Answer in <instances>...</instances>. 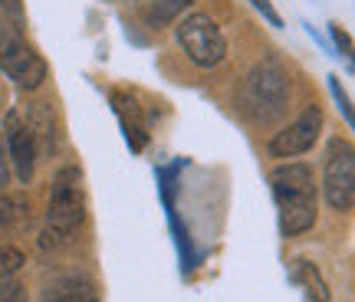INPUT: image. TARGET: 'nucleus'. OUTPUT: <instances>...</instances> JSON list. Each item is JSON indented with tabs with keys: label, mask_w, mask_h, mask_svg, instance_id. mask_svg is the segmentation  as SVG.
Instances as JSON below:
<instances>
[{
	"label": "nucleus",
	"mask_w": 355,
	"mask_h": 302,
	"mask_svg": "<svg viewBox=\"0 0 355 302\" xmlns=\"http://www.w3.org/2000/svg\"><path fill=\"white\" fill-rule=\"evenodd\" d=\"M270 184H273V197L279 207V233L286 240L306 233L316 224L319 211L316 171L303 161H286L270 171Z\"/></svg>",
	"instance_id": "1"
},
{
	"label": "nucleus",
	"mask_w": 355,
	"mask_h": 302,
	"mask_svg": "<svg viewBox=\"0 0 355 302\" xmlns=\"http://www.w3.org/2000/svg\"><path fill=\"white\" fill-rule=\"evenodd\" d=\"M290 76H286L283 63L277 56H263L243 76L237 102L247 112V118H254L257 125H277L290 109Z\"/></svg>",
	"instance_id": "2"
},
{
	"label": "nucleus",
	"mask_w": 355,
	"mask_h": 302,
	"mask_svg": "<svg viewBox=\"0 0 355 302\" xmlns=\"http://www.w3.org/2000/svg\"><path fill=\"white\" fill-rule=\"evenodd\" d=\"M86 220V190L79 168H63L53 177L50 204H46V237L66 240Z\"/></svg>",
	"instance_id": "3"
},
{
	"label": "nucleus",
	"mask_w": 355,
	"mask_h": 302,
	"mask_svg": "<svg viewBox=\"0 0 355 302\" xmlns=\"http://www.w3.org/2000/svg\"><path fill=\"white\" fill-rule=\"evenodd\" d=\"M181 50L198 69H217L227 60V37L211 13H188L175 26Z\"/></svg>",
	"instance_id": "4"
},
{
	"label": "nucleus",
	"mask_w": 355,
	"mask_h": 302,
	"mask_svg": "<svg viewBox=\"0 0 355 302\" xmlns=\"http://www.w3.org/2000/svg\"><path fill=\"white\" fill-rule=\"evenodd\" d=\"M322 197L332 211L355 207V145L343 135L329 139L322 161Z\"/></svg>",
	"instance_id": "5"
},
{
	"label": "nucleus",
	"mask_w": 355,
	"mask_h": 302,
	"mask_svg": "<svg viewBox=\"0 0 355 302\" xmlns=\"http://www.w3.org/2000/svg\"><path fill=\"white\" fill-rule=\"evenodd\" d=\"M0 73L10 79L17 89L24 92H33V89L43 86L46 79V63L26 39H20L17 33L0 39Z\"/></svg>",
	"instance_id": "6"
},
{
	"label": "nucleus",
	"mask_w": 355,
	"mask_h": 302,
	"mask_svg": "<svg viewBox=\"0 0 355 302\" xmlns=\"http://www.w3.org/2000/svg\"><path fill=\"white\" fill-rule=\"evenodd\" d=\"M322 122H326L322 109H319L316 102H309L290 125L279 128L277 135L266 141V154L277 158V161L279 158H300V154H306L319 141V135H322Z\"/></svg>",
	"instance_id": "7"
},
{
	"label": "nucleus",
	"mask_w": 355,
	"mask_h": 302,
	"mask_svg": "<svg viewBox=\"0 0 355 302\" xmlns=\"http://www.w3.org/2000/svg\"><path fill=\"white\" fill-rule=\"evenodd\" d=\"M3 132H7V154H10V164L20 181H33V171H37V141H33V132L24 125V118L17 112H10L3 118Z\"/></svg>",
	"instance_id": "8"
},
{
	"label": "nucleus",
	"mask_w": 355,
	"mask_h": 302,
	"mask_svg": "<svg viewBox=\"0 0 355 302\" xmlns=\"http://www.w3.org/2000/svg\"><path fill=\"white\" fill-rule=\"evenodd\" d=\"M26 128L33 132L37 148L56 151V145H60V125H56V112H53L50 102H33L30 105V125Z\"/></svg>",
	"instance_id": "9"
},
{
	"label": "nucleus",
	"mask_w": 355,
	"mask_h": 302,
	"mask_svg": "<svg viewBox=\"0 0 355 302\" xmlns=\"http://www.w3.org/2000/svg\"><path fill=\"white\" fill-rule=\"evenodd\" d=\"M115 112H119V122H122V132H125L132 151H141L145 141H148V132H145V122H141V109L128 96H115Z\"/></svg>",
	"instance_id": "10"
},
{
	"label": "nucleus",
	"mask_w": 355,
	"mask_h": 302,
	"mask_svg": "<svg viewBox=\"0 0 355 302\" xmlns=\"http://www.w3.org/2000/svg\"><path fill=\"white\" fill-rule=\"evenodd\" d=\"M43 302H99V296H96V286H92L89 279L66 276V279L53 283L50 290H46Z\"/></svg>",
	"instance_id": "11"
},
{
	"label": "nucleus",
	"mask_w": 355,
	"mask_h": 302,
	"mask_svg": "<svg viewBox=\"0 0 355 302\" xmlns=\"http://www.w3.org/2000/svg\"><path fill=\"white\" fill-rule=\"evenodd\" d=\"M293 279L303 286L306 302H329V286H326L322 273L316 269V263H309V260H293Z\"/></svg>",
	"instance_id": "12"
},
{
	"label": "nucleus",
	"mask_w": 355,
	"mask_h": 302,
	"mask_svg": "<svg viewBox=\"0 0 355 302\" xmlns=\"http://www.w3.org/2000/svg\"><path fill=\"white\" fill-rule=\"evenodd\" d=\"M194 0H155L152 7H148V20L158 26H165L168 20H175L181 10H188Z\"/></svg>",
	"instance_id": "13"
},
{
	"label": "nucleus",
	"mask_w": 355,
	"mask_h": 302,
	"mask_svg": "<svg viewBox=\"0 0 355 302\" xmlns=\"http://www.w3.org/2000/svg\"><path fill=\"white\" fill-rule=\"evenodd\" d=\"M326 86H329V92H332V102H336V109H339L345 122L355 128V105H352V96L345 92L343 79H339V76H329V79H326Z\"/></svg>",
	"instance_id": "14"
},
{
	"label": "nucleus",
	"mask_w": 355,
	"mask_h": 302,
	"mask_svg": "<svg viewBox=\"0 0 355 302\" xmlns=\"http://www.w3.org/2000/svg\"><path fill=\"white\" fill-rule=\"evenodd\" d=\"M329 39H332V46H336V53L355 69V39L349 37V30L343 24H329Z\"/></svg>",
	"instance_id": "15"
},
{
	"label": "nucleus",
	"mask_w": 355,
	"mask_h": 302,
	"mask_svg": "<svg viewBox=\"0 0 355 302\" xmlns=\"http://www.w3.org/2000/svg\"><path fill=\"white\" fill-rule=\"evenodd\" d=\"M24 263H26L24 250H17V247H0V283L10 279L13 273H20Z\"/></svg>",
	"instance_id": "16"
},
{
	"label": "nucleus",
	"mask_w": 355,
	"mask_h": 302,
	"mask_svg": "<svg viewBox=\"0 0 355 302\" xmlns=\"http://www.w3.org/2000/svg\"><path fill=\"white\" fill-rule=\"evenodd\" d=\"M24 217H26V201H20V197H7V201H0V224L3 226L20 224Z\"/></svg>",
	"instance_id": "17"
},
{
	"label": "nucleus",
	"mask_w": 355,
	"mask_h": 302,
	"mask_svg": "<svg viewBox=\"0 0 355 302\" xmlns=\"http://www.w3.org/2000/svg\"><path fill=\"white\" fill-rule=\"evenodd\" d=\"M250 7H254V10L260 13V17H263L273 30H283V17H279V10L270 3V0H250Z\"/></svg>",
	"instance_id": "18"
},
{
	"label": "nucleus",
	"mask_w": 355,
	"mask_h": 302,
	"mask_svg": "<svg viewBox=\"0 0 355 302\" xmlns=\"http://www.w3.org/2000/svg\"><path fill=\"white\" fill-rule=\"evenodd\" d=\"M0 302H26V290L13 279H3L0 283Z\"/></svg>",
	"instance_id": "19"
},
{
	"label": "nucleus",
	"mask_w": 355,
	"mask_h": 302,
	"mask_svg": "<svg viewBox=\"0 0 355 302\" xmlns=\"http://www.w3.org/2000/svg\"><path fill=\"white\" fill-rule=\"evenodd\" d=\"M0 10L10 17L17 26H24L26 24V13H24V0H0Z\"/></svg>",
	"instance_id": "20"
},
{
	"label": "nucleus",
	"mask_w": 355,
	"mask_h": 302,
	"mask_svg": "<svg viewBox=\"0 0 355 302\" xmlns=\"http://www.w3.org/2000/svg\"><path fill=\"white\" fill-rule=\"evenodd\" d=\"M7 177H10V171H7V158H3V148H0V188L7 184Z\"/></svg>",
	"instance_id": "21"
},
{
	"label": "nucleus",
	"mask_w": 355,
	"mask_h": 302,
	"mask_svg": "<svg viewBox=\"0 0 355 302\" xmlns=\"http://www.w3.org/2000/svg\"><path fill=\"white\" fill-rule=\"evenodd\" d=\"M122 3H141V0H122Z\"/></svg>",
	"instance_id": "22"
}]
</instances>
